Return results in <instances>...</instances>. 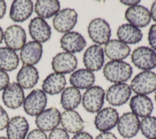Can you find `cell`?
I'll return each instance as SVG.
<instances>
[{"mask_svg": "<svg viewBox=\"0 0 156 139\" xmlns=\"http://www.w3.org/2000/svg\"><path fill=\"white\" fill-rule=\"evenodd\" d=\"M132 74L133 68L124 61H109L103 68V75L105 79L115 84L125 83Z\"/></svg>", "mask_w": 156, "mask_h": 139, "instance_id": "6da1fadb", "label": "cell"}, {"mask_svg": "<svg viewBox=\"0 0 156 139\" xmlns=\"http://www.w3.org/2000/svg\"><path fill=\"white\" fill-rule=\"evenodd\" d=\"M129 87L136 94H151L156 91V73L151 70L140 72L133 77Z\"/></svg>", "mask_w": 156, "mask_h": 139, "instance_id": "7a4b0ae2", "label": "cell"}, {"mask_svg": "<svg viewBox=\"0 0 156 139\" xmlns=\"http://www.w3.org/2000/svg\"><path fill=\"white\" fill-rule=\"evenodd\" d=\"M87 33L95 45H101L106 44L110 40L112 30L110 25L105 19L94 18L89 23Z\"/></svg>", "mask_w": 156, "mask_h": 139, "instance_id": "3957f363", "label": "cell"}, {"mask_svg": "<svg viewBox=\"0 0 156 139\" xmlns=\"http://www.w3.org/2000/svg\"><path fill=\"white\" fill-rule=\"evenodd\" d=\"M105 98V90L100 86L93 85L83 93L81 101L86 111L90 113H95L102 109Z\"/></svg>", "mask_w": 156, "mask_h": 139, "instance_id": "277c9868", "label": "cell"}, {"mask_svg": "<svg viewBox=\"0 0 156 139\" xmlns=\"http://www.w3.org/2000/svg\"><path fill=\"white\" fill-rule=\"evenodd\" d=\"M131 61L138 69L151 70L156 67V52L147 46L137 47L132 52Z\"/></svg>", "mask_w": 156, "mask_h": 139, "instance_id": "5b68a950", "label": "cell"}, {"mask_svg": "<svg viewBox=\"0 0 156 139\" xmlns=\"http://www.w3.org/2000/svg\"><path fill=\"white\" fill-rule=\"evenodd\" d=\"M47 102V95L42 90H32L25 98L23 109L29 116H37L45 109Z\"/></svg>", "mask_w": 156, "mask_h": 139, "instance_id": "8992f818", "label": "cell"}, {"mask_svg": "<svg viewBox=\"0 0 156 139\" xmlns=\"http://www.w3.org/2000/svg\"><path fill=\"white\" fill-rule=\"evenodd\" d=\"M78 15L75 9L66 8L61 9L54 16L53 27L58 32L66 34L69 32L77 23Z\"/></svg>", "mask_w": 156, "mask_h": 139, "instance_id": "52a82bcc", "label": "cell"}, {"mask_svg": "<svg viewBox=\"0 0 156 139\" xmlns=\"http://www.w3.org/2000/svg\"><path fill=\"white\" fill-rule=\"evenodd\" d=\"M83 62L86 69L90 71L100 70L105 63V52L102 46L95 44L89 46L83 53Z\"/></svg>", "mask_w": 156, "mask_h": 139, "instance_id": "ba28073f", "label": "cell"}, {"mask_svg": "<svg viewBox=\"0 0 156 139\" xmlns=\"http://www.w3.org/2000/svg\"><path fill=\"white\" fill-rule=\"evenodd\" d=\"M119 112L112 107H105L98 111L94 117V126L101 132H107L113 129L118 123Z\"/></svg>", "mask_w": 156, "mask_h": 139, "instance_id": "9c48e42d", "label": "cell"}, {"mask_svg": "<svg viewBox=\"0 0 156 139\" xmlns=\"http://www.w3.org/2000/svg\"><path fill=\"white\" fill-rule=\"evenodd\" d=\"M131 92V88L126 83L114 84L108 88L105 93V98L110 105L120 106L129 101Z\"/></svg>", "mask_w": 156, "mask_h": 139, "instance_id": "30bf717a", "label": "cell"}, {"mask_svg": "<svg viewBox=\"0 0 156 139\" xmlns=\"http://www.w3.org/2000/svg\"><path fill=\"white\" fill-rule=\"evenodd\" d=\"M27 34L20 25H11L4 32V41L6 47L15 52L21 50L26 45Z\"/></svg>", "mask_w": 156, "mask_h": 139, "instance_id": "8fae6325", "label": "cell"}, {"mask_svg": "<svg viewBox=\"0 0 156 139\" xmlns=\"http://www.w3.org/2000/svg\"><path fill=\"white\" fill-rule=\"evenodd\" d=\"M140 119L132 112H125L119 118L117 128L119 134L124 138H132L140 130Z\"/></svg>", "mask_w": 156, "mask_h": 139, "instance_id": "7c38bea8", "label": "cell"}, {"mask_svg": "<svg viewBox=\"0 0 156 139\" xmlns=\"http://www.w3.org/2000/svg\"><path fill=\"white\" fill-rule=\"evenodd\" d=\"M61 113L57 108L51 107L44 109L36 116L35 124L37 129L44 132L53 130L60 123Z\"/></svg>", "mask_w": 156, "mask_h": 139, "instance_id": "4fadbf2b", "label": "cell"}, {"mask_svg": "<svg viewBox=\"0 0 156 139\" xmlns=\"http://www.w3.org/2000/svg\"><path fill=\"white\" fill-rule=\"evenodd\" d=\"M76 66L77 59L76 56L66 52L56 54L51 60V68L54 72L62 75L73 73Z\"/></svg>", "mask_w": 156, "mask_h": 139, "instance_id": "5bb4252c", "label": "cell"}, {"mask_svg": "<svg viewBox=\"0 0 156 139\" xmlns=\"http://www.w3.org/2000/svg\"><path fill=\"white\" fill-rule=\"evenodd\" d=\"M2 99L4 105L9 109H18L24 102V91L16 82L9 83L2 92Z\"/></svg>", "mask_w": 156, "mask_h": 139, "instance_id": "9a60e30c", "label": "cell"}, {"mask_svg": "<svg viewBox=\"0 0 156 139\" xmlns=\"http://www.w3.org/2000/svg\"><path fill=\"white\" fill-rule=\"evenodd\" d=\"M125 18L129 24L139 29L147 27L151 20L148 9L140 5L128 8L125 12Z\"/></svg>", "mask_w": 156, "mask_h": 139, "instance_id": "2e32d148", "label": "cell"}, {"mask_svg": "<svg viewBox=\"0 0 156 139\" xmlns=\"http://www.w3.org/2000/svg\"><path fill=\"white\" fill-rule=\"evenodd\" d=\"M29 34L34 41L42 44L50 39L51 29L45 20L41 17H34L30 21L28 26Z\"/></svg>", "mask_w": 156, "mask_h": 139, "instance_id": "e0dca14e", "label": "cell"}, {"mask_svg": "<svg viewBox=\"0 0 156 139\" xmlns=\"http://www.w3.org/2000/svg\"><path fill=\"white\" fill-rule=\"evenodd\" d=\"M87 45V41L80 33L69 31L63 34L60 38L61 48L64 52L71 54L82 52Z\"/></svg>", "mask_w": 156, "mask_h": 139, "instance_id": "ac0fdd59", "label": "cell"}, {"mask_svg": "<svg viewBox=\"0 0 156 139\" xmlns=\"http://www.w3.org/2000/svg\"><path fill=\"white\" fill-rule=\"evenodd\" d=\"M34 11V3L30 0H15L12 2L9 17L16 23L24 22L31 16Z\"/></svg>", "mask_w": 156, "mask_h": 139, "instance_id": "d6986e66", "label": "cell"}, {"mask_svg": "<svg viewBox=\"0 0 156 139\" xmlns=\"http://www.w3.org/2000/svg\"><path fill=\"white\" fill-rule=\"evenodd\" d=\"M43 54V47L41 44L34 41H30L20 50V59L23 65L34 66L41 60Z\"/></svg>", "mask_w": 156, "mask_h": 139, "instance_id": "ffe728a7", "label": "cell"}, {"mask_svg": "<svg viewBox=\"0 0 156 139\" xmlns=\"http://www.w3.org/2000/svg\"><path fill=\"white\" fill-rule=\"evenodd\" d=\"M60 123L62 129L71 134L80 133L84 128V122L76 110H65L62 112Z\"/></svg>", "mask_w": 156, "mask_h": 139, "instance_id": "44dd1931", "label": "cell"}, {"mask_svg": "<svg viewBox=\"0 0 156 139\" xmlns=\"http://www.w3.org/2000/svg\"><path fill=\"white\" fill-rule=\"evenodd\" d=\"M104 52L111 61H123L130 54V48L119 39H112L105 44Z\"/></svg>", "mask_w": 156, "mask_h": 139, "instance_id": "7402d4cb", "label": "cell"}, {"mask_svg": "<svg viewBox=\"0 0 156 139\" xmlns=\"http://www.w3.org/2000/svg\"><path fill=\"white\" fill-rule=\"evenodd\" d=\"M29 130V123L23 116H16L9 119L6 127L8 139H26Z\"/></svg>", "mask_w": 156, "mask_h": 139, "instance_id": "603a6c76", "label": "cell"}, {"mask_svg": "<svg viewBox=\"0 0 156 139\" xmlns=\"http://www.w3.org/2000/svg\"><path fill=\"white\" fill-rule=\"evenodd\" d=\"M132 112L138 117H147L151 114L154 105L151 99L147 95L136 94L129 101Z\"/></svg>", "mask_w": 156, "mask_h": 139, "instance_id": "cb8c5ba5", "label": "cell"}, {"mask_svg": "<svg viewBox=\"0 0 156 139\" xmlns=\"http://www.w3.org/2000/svg\"><path fill=\"white\" fill-rule=\"evenodd\" d=\"M39 80V73L34 66L23 65L16 75V83L23 89H30L37 84Z\"/></svg>", "mask_w": 156, "mask_h": 139, "instance_id": "d4e9b609", "label": "cell"}, {"mask_svg": "<svg viewBox=\"0 0 156 139\" xmlns=\"http://www.w3.org/2000/svg\"><path fill=\"white\" fill-rule=\"evenodd\" d=\"M66 85V79L65 76L58 73H51L43 80L41 87L45 94H58L62 92Z\"/></svg>", "mask_w": 156, "mask_h": 139, "instance_id": "484cf974", "label": "cell"}, {"mask_svg": "<svg viewBox=\"0 0 156 139\" xmlns=\"http://www.w3.org/2000/svg\"><path fill=\"white\" fill-rule=\"evenodd\" d=\"M117 37L126 45H135L143 38L141 30L129 23H123L117 29Z\"/></svg>", "mask_w": 156, "mask_h": 139, "instance_id": "4316f807", "label": "cell"}, {"mask_svg": "<svg viewBox=\"0 0 156 139\" xmlns=\"http://www.w3.org/2000/svg\"><path fill=\"white\" fill-rule=\"evenodd\" d=\"M95 81L94 73L88 70L79 69L72 73L69 77L71 85L77 89H88Z\"/></svg>", "mask_w": 156, "mask_h": 139, "instance_id": "83f0119b", "label": "cell"}, {"mask_svg": "<svg viewBox=\"0 0 156 139\" xmlns=\"http://www.w3.org/2000/svg\"><path fill=\"white\" fill-rule=\"evenodd\" d=\"M60 2L58 0H37L34 9L38 17L49 19L55 16L60 11Z\"/></svg>", "mask_w": 156, "mask_h": 139, "instance_id": "f1b7e54d", "label": "cell"}, {"mask_svg": "<svg viewBox=\"0 0 156 139\" xmlns=\"http://www.w3.org/2000/svg\"><path fill=\"white\" fill-rule=\"evenodd\" d=\"M82 96L80 90L71 86L62 91L60 103L65 110H74L81 102Z\"/></svg>", "mask_w": 156, "mask_h": 139, "instance_id": "f546056e", "label": "cell"}, {"mask_svg": "<svg viewBox=\"0 0 156 139\" xmlns=\"http://www.w3.org/2000/svg\"><path fill=\"white\" fill-rule=\"evenodd\" d=\"M20 62L16 52L7 47H0V70L4 71H12L17 68Z\"/></svg>", "mask_w": 156, "mask_h": 139, "instance_id": "4dcf8cb0", "label": "cell"}, {"mask_svg": "<svg viewBox=\"0 0 156 139\" xmlns=\"http://www.w3.org/2000/svg\"><path fill=\"white\" fill-rule=\"evenodd\" d=\"M142 134L147 139H156V117L149 116L142 119L140 123Z\"/></svg>", "mask_w": 156, "mask_h": 139, "instance_id": "1f68e13d", "label": "cell"}, {"mask_svg": "<svg viewBox=\"0 0 156 139\" xmlns=\"http://www.w3.org/2000/svg\"><path fill=\"white\" fill-rule=\"evenodd\" d=\"M48 139H69L68 132L62 128H55L50 132Z\"/></svg>", "mask_w": 156, "mask_h": 139, "instance_id": "d6a6232c", "label": "cell"}, {"mask_svg": "<svg viewBox=\"0 0 156 139\" xmlns=\"http://www.w3.org/2000/svg\"><path fill=\"white\" fill-rule=\"evenodd\" d=\"M147 40L150 46L153 50L156 51V23L151 25L148 30Z\"/></svg>", "mask_w": 156, "mask_h": 139, "instance_id": "836d02e7", "label": "cell"}, {"mask_svg": "<svg viewBox=\"0 0 156 139\" xmlns=\"http://www.w3.org/2000/svg\"><path fill=\"white\" fill-rule=\"evenodd\" d=\"M9 122V117L7 112L3 109V107L0 105V130L6 129Z\"/></svg>", "mask_w": 156, "mask_h": 139, "instance_id": "e575fe53", "label": "cell"}, {"mask_svg": "<svg viewBox=\"0 0 156 139\" xmlns=\"http://www.w3.org/2000/svg\"><path fill=\"white\" fill-rule=\"evenodd\" d=\"M26 139H48L45 132L39 129H34L27 134Z\"/></svg>", "mask_w": 156, "mask_h": 139, "instance_id": "d590c367", "label": "cell"}, {"mask_svg": "<svg viewBox=\"0 0 156 139\" xmlns=\"http://www.w3.org/2000/svg\"><path fill=\"white\" fill-rule=\"evenodd\" d=\"M9 84V76L7 72L0 70V91H4Z\"/></svg>", "mask_w": 156, "mask_h": 139, "instance_id": "8d00e7d4", "label": "cell"}, {"mask_svg": "<svg viewBox=\"0 0 156 139\" xmlns=\"http://www.w3.org/2000/svg\"><path fill=\"white\" fill-rule=\"evenodd\" d=\"M95 139H117V137L112 132L107 131L101 132V134H99L95 137Z\"/></svg>", "mask_w": 156, "mask_h": 139, "instance_id": "74e56055", "label": "cell"}, {"mask_svg": "<svg viewBox=\"0 0 156 139\" xmlns=\"http://www.w3.org/2000/svg\"><path fill=\"white\" fill-rule=\"evenodd\" d=\"M72 139H94L93 137L89 133L84 131H81L80 133L75 134Z\"/></svg>", "mask_w": 156, "mask_h": 139, "instance_id": "f35d334b", "label": "cell"}, {"mask_svg": "<svg viewBox=\"0 0 156 139\" xmlns=\"http://www.w3.org/2000/svg\"><path fill=\"white\" fill-rule=\"evenodd\" d=\"M120 2L125 5H128L129 7L134 6V5H139L140 2V0H121Z\"/></svg>", "mask_w": 156, "mask_h": 139, "instance_id": "ab89813d", "label": "cell"}, {"mask_svg": "<svg viewBox=\"0 0 156 139\" xmlns=\"http://www.w3.org/2000/svg\"><path fill=\"white\" fill-rule=\"evenodd\" d=\"M6 12V3L3 0H0V20L4 17Z\"/></svg>", "mask_w": 156, "mask_h": 139, "instance_id": "60d3db41", "label": "cell"}, {"mask_svg": "<svg viewBox=\"0 0 156 139\" xmlns=\"http://www.w3.org/2000/svg\"><path fill=\"white\" fill-rule=\"evenodd\" d=\"M150 13H151V19L156 23V1H154L151 5Z\"/></svg>", "mask_w": 156, "mask_h": 139, "instance_id": "b9f144b4", "label": "cell"}, {"mask_svg": "<svg viewBox=\"0 0 156 139\" xmlns=\"http://www.w3.org/2000/svg\"><path fill=\"white\" fill-rule=\"evenodd\" d=\"M4 40V31L2 28L0 27V45L2 44V41Z\"/></svg>", "mask_w": 156, "mask_h": 139, "instance_id": "7bdbcfd3", "label": "cell"}, {"mask_svg": "<svg viewBox=\"0 0 156 139\" xmlns=\"http://www.w3.org/2000/svg\"><path fill=\"white\" fill-rule=\"evenodd\" d=\"M0 139H8V138L5 137H2V136H0Z\"/></svg>", "mask_w": 156, "mask_h": 139, "instance_id": "ee69618b", "label": "cell"}, {"mask_svg": "<svg viewBox=\"0 0 156 139\" xmlns=\"http://www.w3.org/2000/svg\"><path fill=\"white\" fill-rule=\"evenodd\" d=\"M154 98H155V102H156V91H155V95H154Z\"/></svg>", "mask_w": 156, "mask_h": 139, "instance_id": "f6af8a7d", "label": "cell"}]
</instances>
